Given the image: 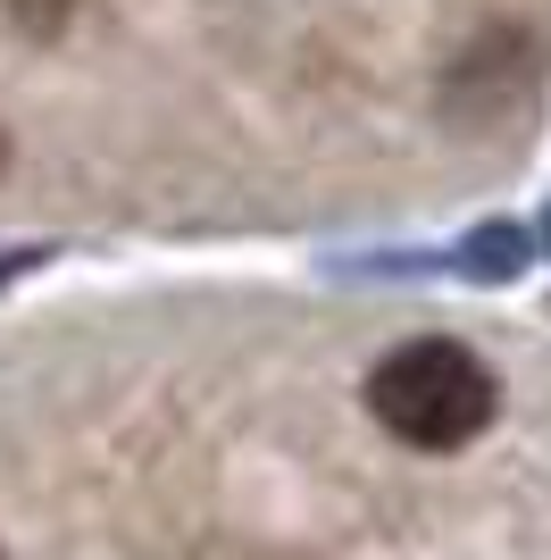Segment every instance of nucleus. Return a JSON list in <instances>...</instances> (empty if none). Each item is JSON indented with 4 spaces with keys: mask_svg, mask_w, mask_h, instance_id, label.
Wrapping results in <instances>:
<instances>
[{
    "mask_svg": "<svg viewBox=\"0 0 551 560\" xmlns=\"http://www.w3.org/2000/svg\"><path fill=\"white\" fill-rule=\"evenodd\" d=\"M367 410L392 444L410 452H459L477 444L493 410H502V385L459 335H410L401 351H385L367 369Z\"/></svg>",
    "mask_w": 551,
    "mask_h": 560,
    "instance_id": "nucleus-1",
    "label": "nucleus"
},
{
    "mask_svg": "<svg viewBox=\"0 0 551 560\" xmlns=\"http://www.w3.org/2000/svg\"><path fill=\"white\" fill-rule=\"evenodd\" d=\"M0 167H9V142H0Z\"/></svg>",
    "mask_w": 551,
    "mask_h": 560,
    "instance_id": "nucleus-3",
    "label": "nucleus"
},
{
    "mask_svg": "<svg viewBox=\"0 0 551 560\" xmlns=\"http://www.w3.org/2000/svg\"><path fill=\"white\" fill-rule=\"evenodd\" d=\"M518 268H527V234L518 226H477L459 243V277H477V284H502Z\"/></svg>",
    "mask_w": 551,
    "mask_h": 560,
    "instance_id": "nucleus-2",
    "label": "nucleus"
}]
</instances>
